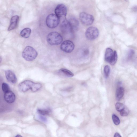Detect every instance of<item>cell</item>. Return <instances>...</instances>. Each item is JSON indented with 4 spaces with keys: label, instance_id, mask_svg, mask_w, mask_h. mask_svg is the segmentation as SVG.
<instances>
[{
    "label": "cell",
    "instance_id": "obj_32",
    "mask_svg": "<svg viewBox=\"0 0 137 137\" xmlns=\"http://www.w3.org/2000/svg\"><path fill=\"white\" fill-rule=\"evenodd\" d=\"M125 1H127V0H125Z\"/></svg>",
    "mask_w": 137,
    "mask_h": 137
},
{
    "label": "cell",
    "instance_id": "obj_7",
    "mask_svg": "<svg viewBox=\"0 0 137 137\" xmlns=\"http://www.w3.org/2000/svg\"><path fill=\"white\" fill-rule=\"evenodd\" d=\"M34 83L29 80L24 81L20 83L18 86L19 90L23 92H26L32 89Z\"/></svg>",
    "mask_w": 137,
    "mask_h": 137
},
{
    "label": "cell",
    "instance_id": "obj_11",
    "mask_svg": "<svg viewBox=\"0 0 137 137\" xmlns=\"http://www.w3.org/2000/svg\"><path fill=\"white\" fill-rule=\"evenodd\" d=\"M4 98L5 101L8 103H12L15 101L16 96L13 92L9 91L4 93Z\"/></svg>",
    "mask_w": 137,
    "mask_h": 137
},
{
    "label": "cell",
    "instance_id": "obj_10",
    "mask_svg": "<svg viewBox=\"0 0 137 137\" xmlns=\"http://www.w3.org/2000/svg\"><path fill=\"white\" fill-rule=\"evenodd\" d=\"M5 76L6 79L10 83L14 84L17 81V79L15 73L10 70L5 72Z\"/></svg>",
    "mask_w": 137,
    "mask_h": 137
},
{
    "label": "cell",
    "instance_id": "obj_27",
    "mask_svg": "<svg viewBox=\"0 0 137 137\" xmlns=\"http://www.w3.org/2000/svg\"><path fill=\"white\" fill-rule=\"evenodd\" d=\"M38 118L40 121L43 122H47V119L43 116L42 115L39 116L38 117Z\"/></svg>",
    "mask_w": 137,
    "mask_h": 137
},
{
    "label": "cell",
    "instance_id": "obj_12",
    "mask_svg": "<svg viewBox=\"0 0 137 137\" xmlns=\"http://www.w3.org/2000/svg\"><path fill=\"white\" fill-rule=\"evenodd\" d=\"M19 20V17L18 16H14L11 18L10 25L8 29V31H10L15 29Z\"/></svg>",
    "mask_w": 137,
    "mask_h": 137
},
{
    "label": "cell",
    "instance_id": "obj_21",
    "mask_svg": "<svg viewBox=\"0 0 137 137\" xmlns=\"http://www.w3.org/2000/svg\"><path fill=\"white\" fill-rule=\"evenodd\" d=\"M118 59V55L117 52L116 51H114V55L112 58L110 64L111 65H114L117 62Z\"/></svg>",
    "mask_w": 137,
    "mask_h": 137
},
{
    "label": "cell",
    "instance_id": "obj_22",
    "mask_svg": "<svg viewBox=\"0 0 137 137\" xmlns=\"http://www.w3.org/2000/svg\"><path fill=\"white\" fill-rule=\"evenodd\" d=\"M112 118L113 123L116 125H119L120 123V121L119 118L116 115L113 114L112 116Z\"/></svg>",
    "mask_w": 137,
    "mask_h": 137
},
{
    "label": "cell",
    "instance_id": "obj_4",
    "mask_svg": "<svg viewBox=\"0 0 137 137\" xmlns=\"http://www.w3.org/2000/svg\"><path fill=\"white\" fill-rule=\"evenodd\" d=\"M80 20L82 24L85 26L90 25L93 23L94 19L92 15L83 12L80 15Z\"/></svg>",
    "mask_w": 137,
    "mask_h": 137
},
{
    "label": "cell",
    "instance_id": "obj_26",
    "mask_svg": "<svg viewBox=\"0 0 137 137\" xmlns=\"http://www.w3.org/2000/svg\"><path fill=\"white\" fill-rule=\"evenodd\" d=\"M134 53V52L133 50H130L128 54V59H130L132 58Z\"/></svg>",
    "mask_w": 137,
    "mask_h": 137
},
{
    "label": "cell",
    "instance_id": "obj_16",
    "mask_svg": "<svg viewBox=\"0 0 137 137\" xmlns=\"http://www.w3.org/2000/svg\"><path fill=\"white\" fill-rule=\"evenodd\" d=\"M31 31V30L30 28H25L21 31L20 33V35L24 38L28 39L30 37Z\"/></svg>",
    "mask_w": 137,
    "mask_h": 137
},
{
    "label": "cell",
    "instance_id": "obj_29",
    "mask_svg": "<svg viewBox=\"0 0 137 137\" xmlns=\"http://www.w3.org/2000/svg\"><path fill=\"white\" fill-rule=\"evenodd\" d=\"M114 137H121V136L118 133H116L114 135Z\"/></svg>",
    "mask_w": 137,
    "mask_h": 137
},
{
    "label": "cell",
    "instance_id": "obj_2",
    "mask_svg": "<svg viewBox=\"0 0 137 137\" xmlns=\"http://www.w3.org/2000/svg\"><path fill=\"white\" fill-rule=\"evenodd\" d=\"M63 41V37L60 34L57 32H51L47 36V42L51 45H59L62 43Z\"/></svg>",
    "mask_w": 137,
    "mask_h": 137
},
{
    "label": "cell",
    "instance_id": "obj_9",
    "mask_svg": "<svg viewBox=\"0 0 137 137\" xmlns=\"http://www.w3.org/2000/svg\"><path fill=\"white\" fill-rule=\"evenodd\" d=\"M61 28L62 31L64 33H69L73 31L69 21L66 19L62 22L61 24Z\"/></svg>",
    "mask_w": 137,
    "mask_h": 137
},
{
    "label": "cell",
    "instance_id": "obj_3",
    "mask_svg": "<svg viewBox=\"0 0 137 137\" xmlns=\"http://www.w3.org/2000/svg\"><path fill=\"white\" fill-rule=\"evenodd\" d=\"M46 21L47 26L48 28L53 29L58 26L60 22V19L55 14H51L47 16Z\"/></svg>",
    "mask_w": 137,
    "mask_h": 137
},
{
    "label": "cell",
    "instance_id": "obj_5",
    "mask_svg": "<svg viewBox=\"0 0 137 137\" xmlns=\"http://www.w3.org/2000/svg\"><path fill=\"white\" fill-rule=\"evenodd\" d=\"M85 34L87 39L90 40H93L96 39L98 37L99 31L96 27H91L86 30Z\"/></svg>",
    "mask_w": 137,
    "mask_h": 137
},
{
    "label": "cell",
    "instance_id": "obj_8",
    "mask_svg": "<svg viewBox=\"0 0 137 137\" xmlns=\"http://www.w3.org/2000/svg\"><path fill=\"white\" fill-rule=\"evenodd\" d=\"M74 48V45L71 41L67 40L64 41L61 45L60 48L62 51L68 53L72 52Z\"/></svg>",
    "mask_w": 137,
    "mask_h": 137
},
{
    "label": "cell",
    "instance_id": "obj_19",
    "mask_svg": "<svg viewBox=\"0 0 137 137\" xmlns=\"http://www.w3.org/2000/svg\"><path fill=\"white\" fill-rule=\"evenodd\" d=\"M51 110L50 109H38L37 110V112L40 114L42 116H46L48 115L51 112Z\"/></svg>",
    "mask_w": 137,
    "mask_h": 137
},
{
    "label": "cell",
    "instance_id": "obj_20",
    "mask_svg": "<svg viewBox=\"0 0 137 137\" xmlns=\"http://www.w3.org/2000/svg\"><path fill=\"white\" fill-rule=\"evenodd\" d=\"M110 70V68L109 66L106 65L105 66L104 69V76L107 79L109 77Z\"/></svg>",
    "mask_w": 137,
    "mask_h": 137
},
{
    "label": "cell",
    "instance_id": "obj_25",
    "mask_svg": "<svg viewBox=\"0 0 137 137\" xmlns=\"http://www.w3.org/2000/svg\"><path fill=\"white\" fill-rule=\"evenodd\" d=\"M124 108V105L122 103H117L116 105V108L117 110L120 112Z\"/></svg>",
    "mask_w": 137,
    "mask_h": 137
},
{
    "label": "cell",
    "instance_id": "obj_28",
    "mask_svg": "<svg viewBox=\"0 0 137 137\" xmlns=\"http://www.w3.org/2000/svg\"><path fill=\"white\" fill-rule=\"evenodd\" d=\"M89 53V51L88 49L85 48L83 50V54L84 56H86L88 55Z\"/></svg>",
    "mask_w": 137,
    "mask_h": 137
},
{
    "label": "cell",
    "instance_id": "obj_13",
    "mask_svg": "<svg viewBox=\"0 0 137 137\" xmlns=\"http://www.w3.org/2000/svg\"><path fill=\"white\" fill-rule=\"evenodd\" d=\"M114 55V52L109 48H107L105 55V61L109 63Z\"/></svg>",
    "mask_w": 137,
    "mask_h": 137
},
{
    "label": "cell",
    "instance_id": "obj_1",
    "mask_svg": "<svg viewBox=\"0 0 137 137\" xmlns=\"http://www.w3.org/2000/svg\"><path fill=\"white\" fill-rule=\"evenodd\" d=\"M38 55L36 50L32 47L28 46L25 48L22 53L23 58L28 61H32Z\"/></svg>",
    "mask_w": 137,
    "mask_h": 137
},
{
    "label": "cell",
    "instance_id": "obj_24",
    "mask_svg": "<svg viewBox=\"0 0 137 137\" xmlns=\"http://www.w3.org/2000/svg\"><path fill=\"white\" fill-rule=\"evenodd\" d=\"M129 111L127 108H124L120 111V114L122 116L125 117L127 116L129 114Z\"/></svg>",
    "mask_w": 137,
    "mask_h": 137
},
{
    "label": "cell",
    "instance_id": "obj_31",
    "mask_svg": "<svg viewBox=\"0 0 137 137\" xmlns=\"http://www.w3.org/2000/svg\"><path fill=\"white\" fill-rule=\"evenodd\" d=\"M15 136L16 137H20V136H21L20 135L18 134V135H17Z\"/></svg>",
    "mask_w": 137,
    "mask_h": 137
},
{
    "label": "cell",
    "instance_id": "obj_30",
    "mask_svg": "<svg viewBox=\"0 0 137 137\" xmlns=\"http://www.w3.org/2000/svg\"><path fill=\"white\" fill-rule=\"evenodd\" d=\"M133 9L134 10L137 11V7H134Z\"/></svg>",
    "mask_w": 137,
    "mask_h": 137
},
{
    "label": "cell",
    "instance_id": "obj_17",
    "mask_svg": "<svg viewBox=\"0 0 137 137\" xmlns=\"http://www.w3.org/2000/svg\"><path fill=\"white\" fill-rule=\"evenodd\" d=\"M59 71L60 73L63 74L64 75L68 77L71 78L74 76L73 73L65 69H61Z\"/></svg>",
    "mask_w": 137,
    "mask_h": 137
},
{
    "label": "cell",
    "instance_id": "obj_14",
    "mask_svg": "<svg viewBox=\"0 0 137 137\" xmlns=\"http://www.w3.org/2000/svg\"><path fill=\"white\" fill-rule=\"evenodd\" d=\"M73 31L76 30L79 27V22L75 18H72L69 21Z\"/></svg>",
    "mask_w": 137,
    "mask_h": 137
},
{
    "label": "cell",
    "instance_id": "obj_6",
    "mask_svg": "<svg viewBox=\"0 0 137 137\" xmlns=\"http://www.w3.org/2000/svg\"><path fill=\"white\" fill-rule=\"evenodd\" d=\"M55 15L59 19L65 17L67 14V8L63 4H59L55 9Z\"/></svg>",
    "mask_w": 137,
    "mask_h": 137
},
{
    "label": "cell",
    "instance_id": "obj_15",
    "mask_svg": "<svg viewBox=\"0 0 137 137\" xmlns=\"http://www.w3.org/2000/svg\"><path fill=\"white\" fill-rule=\"evenodd\" d=\"M124 94V89L122 87L117 89L116 93V98L117 101H119L122 98Z\"/></svg>",
    "mask_w": 137,
    "mask_h": 137
},
{
    "label": "cell",
    "instance_id": "obj_23",
    "mask_svg": "<svg viewBox=\"0 0 137 137\" xmlns=\"http://www.w3.org/2000/svg\"><path fill=\"white\" fill-rule=\"evenodd\" d=\"M2 89L3 91L5 93L10 91L9 86L7 83H3L2 85Z\"/></svg>",
    "mask_w": 137,
    "mask_h": 137
},
{
    "label": "cell",
    "instance_id": "obj_18",
    "mask_svg": "<svg viewBox=\"0 0 137 137\" xmlns=\"http://www.w3.org/2000/svg\"><path fill=\"white\" fill-rule=\"evenodd\" d=\"M42 86L41 84L40 83H34L31 90L33 92H36L41 88Z\"/></svg>",
    "mask_w": 137,
    "mask_h": 137
}]
</instances>
